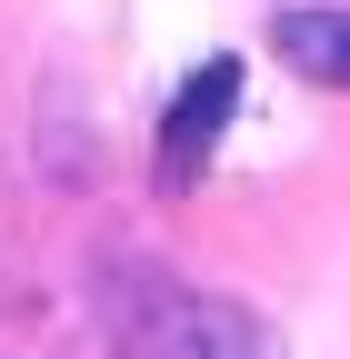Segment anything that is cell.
Instances as JSON below:
<instances>
[{"instance_id": "6da1fadb", "label": "cell", "mask_w": 350, "mask_h": 359, "mask_svg": "<svg viewBox=\"0 0 350 359\" xmlns=\"http://www.w3.org/2000/svg\"><path fill=\"white\" fill-rule=\"evenodd\" d=\"M280 50H290V70L350 90V11H290L280 20Z\"/></svg>"}, {"instance_id": "7a4b0ae2", "label": "cell", "mask_w": 350, "mask_h": 359, "mask_svg": "<svg viewBox=\"0 0 350 359\" xmlns=\"http://www.w3.org/2000/svg\"><path fill=\"white\" fill-rule=\"evenodd\" d=\"M231 90H240V70L231 60H210V70H190V90H181V110H170V160H200V140H210V130H221L231 120Z\"/></svg>"}]
</instances>
